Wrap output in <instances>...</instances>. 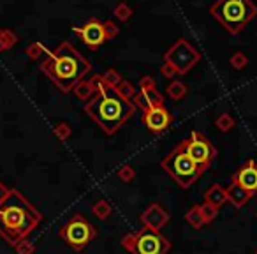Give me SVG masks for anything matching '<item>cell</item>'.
<instances>
[{
	"instance_id": "14",
	"label": "cell",
	"mask_w": 257,
	"mask_h": 254,
	"mask_svg": "<svg viewBox=\"0 0 257 254\" xmlns=\"http://www.w3.org/2000/svg\"><path fill=\"white\" fill-rule=\"evenodd\" d=\"M225 191H227V201L232 205V207H236V208L245 207V205L250 201V198L253 196L250 191L243 189L241 186H238V184H234V182H232Z\"/></svg>"
},
{
	"instance_id": "31",
	"label": "cell",
	"mask_w": 257,
	"mask_h": 254,
	"mask_svg": "<svg viewBox=\"0 0 257 254\" xmlns=\"http://www.w3.org/2000/svg\"><path fill=\"white\" fill-rule=\"evenodd\" d=\"M15 250H16V254H34L36 252V245L27 238V240H22V242L15 247Z\"/></svg>"
},
{
	"instance_id": "30",
	"label": "cell",
	"mask_w": 257,
	"mask_h": 254,
	"mask_svg": "<svg viewBox=\"0 0 257 254\" xmlns=\"http://www.w3.org/2000/svg\"><path fill=\"white\" fill-rule=\"evenodd\" d=\"M133 104L136 108H140L141 111H147V110H150V103H148V99L145 97V94L141 92V90H138V94L133 97Z\"/></svg>"
},
{
	"instance_id": "27",
	"label": "cell",
	"mask_w": 257,
	"mask_h": 254,
	"mask_svg": "<svg viewBox=\"0 0 257 254\" xmlns=\"http://www.w3.org/2000/svg\"><path fill=\"white\" fill-rule=\"evenodd\" d=\"M102 78H104V81H106L107 85L114 87V89H116V87L123 81V78H121V74L116 71V69H107V71L102 74Z\"/></svg>"
},
{
	"instance_id": "8",
	"label": "cell",
	"mask_w": 257,
	"mask_h": 254,
	"mask_svg": "<svg viewBox=\"0 0 257 254\" xmlns=\"http://www.w3.org/2000/svg\"><path fill=\"white\" fill-rule=\"evenodd\" d=\"M201 60V53L187 39H178L164 53V64H169L178 76H183Z\"/></svg>"
},
{
	"instance_id": "13",
	"label": "cell",
	"mask_w": 257,
	"mask_h": 254,
	"mask_svg": "<svg viewBox=\"0 0 257 254\" xmlns=\"http://www.w3.org/2000/svg\"><path fill=\"white\" fill-rule=\"evenodd\" d=\"M232 182L241 186L243 189L250 191L252 194L257 193V162L248 159L243 166H239L238 172L232 175Z\"/></svg>"
},
{
	"instance_id": "22",
	"label": "cell",
	"mask_w": 257,
	"mask_h": 254,
	"mask_svg": "<svg viewBox=\"0 0 257 254\" xmlns=\"http://www.w3.org/2000/svg\"><path fill=\"white\" fill-rule=\"evenodd\" d=\"M48 51H50V50H46V46H44V44L32 43V44H29V46H27V57H29L30 60H37V58H41L43 55H48Z\"/></svg>"
},
{
	"instance_id": "29",
	"label": "cell",
	"mask_w": 257,
	"mask_h": 254,
	"mask_svg": "<svg viewBox=\"0 0 257 254\" xmlns=\"http://www.w3.org/2000/svg\"><path fill=\"white\" fill-rule=\"evenodd\" d=\"M201 214H203L204 221H206V222H211L215 217H217V214H218V208L211 207L210 203H206V201H204V203L201 205Z\"/></svg>"
},
{
	"instance_id": "26",
	"label": "cell",
	"mask_w": 257,
	"mask_h": 254,
	"mask_svg": "<svg viewBox=\"0 0 257 254\" xmlns=\"http://www.w3.org/2000/svg\"><path fill=\"white\" fill-rule=\"evenodd\" d=\"M113 15H114V18L120 20V22H127V20L133 16V9L128 8L125 2H120V4L113 9Z\"/></svg>"
},
{
	"instance_id": "9",
	"label": "cell",
	"mask_w": 257,
	"mask_h": 254,
	"mask_svg": "<svg viewBox=\"0 0 257 254\" xmlns=\"http://www.w3.org/2000/svg\"><path fill=\"white\" fill-rule=\"evenodd\" d=\"M182 147L185 148L189 157L192 159L203 172H206V170L210 168L215 155H217V148L213 147V143H211L204 134L197 133V131H192L190 136L182 141Z\"/></svg>"
},
{
	"instance_id": "4",
	"label": "cell",
	"mask_w": 257,
	"mask_h": 254,
	"mask_svg": "<svg viewBox=\"0 0 257 254\" xmlns=\"http://www.w3.org/2000/svg\"><path fill=\"white\" fill-rule=\"evenodd\" d=\"M210 15L231 36H238L257 16V6L252 0H217L210 8Z\"/></svg>"
},
{
	"instance_id": "10",
	"label": "cell",
	"mask_w": 257,
	"mask_h": 254,
	"mask_svg": "<svg viewBox=\"0 0 257 254\" xmlns=\"http://www.w3.org/2000/svg\"><path fill=\"white\" fill-rule=\"evenodd\" d=\"M72 30H74L76 36H78L90 50H97V48L102 46L107 41L104 23L99 22L97 18H90L83 27H74Z\"/></svg>"
},
{
	"instance_id": "23",
	"label": "cell",
	"mask_w": 257,
	"mask_h": 254,
	"mask_svg": "<svg viewBox=\"0 0 257 254\" xmlns=\"http://www.w3.org/2000/svg\"><path fill=\"white\" fill-rule=\"evenodd\" d=\"M229 64H231V67L236 69V71H241V69H245L246 65H248V57H246L243 51H236V53H232V57L229 58Z\"/></svg>"
},
{
	"instance_id": "16",
	"label": "cell",
	"mask_w": 257,
	"mask_h": 254,
	"mask_svg": "<svg viewBox=\"0 0 257 254\" xmlns=\"http://www.w3.org/2000/svg\"><path fill=\"white\" fill-rule=\"evenodd\" d=\"M72 92H74V96L81 101H90L93 96H95V89H93V85L90 83V79H81V81L74 87Z\"/></svg>"
},
{
	"instance_id": "15",
	"label": "cell",
	"mask_w": 257,
	"mask_h": 254,
	"mask_svg": "<svg viewBox=\"0 0 257 254\" xmlns=\"http://www.w3.org/2000/svg\"><path fill=\"white\" fill-rule=\"evenodd\" d=\"M204 201L210 203L211 207L220 208L222 205L227 201V191H225L222 186H218V184H213V186L204 193Z\"/></svg>"
},
{
	"instance_id": "25",
	"label": "cell",
	"mask_w": 257,
	"mask_h": 254,
	"mask_svg": "<svg viewBox=\"0 0 257 254\" xmlns=\"http://www.w3.org/2000/svg\"><path fill=\"white\" fill-rule=\"evenodd\" d=\"M53 134H55V136H57L60 141L69 140V136H71V134H72V131H71V125H69L67 122H58V124L55 125Z\"/></svg>"
},
{
	"instance_id": "7",
	"label": "cell",
	"mask_w": 257,
	"mask_h": 254,
	"mask_svg": "<svg viewBox=\"0 0 257 254\" xmlns=\"http://www.w3.org/2000/svg\"><path fill=\"white\" fill-rule=\"evenodd\" d=\"M60 238L65 242V245H69L71 249L85 250L90 245L93 238L97 236V228L81 214H74L58 231Z\"/></svg>"
},
{
	"instance_id": "6",
	"label": "cell",
	"mask_w": 257,
	"mask_h": 254,
	"mask_svg": "<svg viewBox=\"0 0 257 254\" xmlns=\"http://www.w3.org/2000/svg\"><path fill=\"white\" fill-rule=\"evenodd\" d=\"M120 243L131 254H168L173 247L161 231H155L147 226H143L140 231L123 235Z\"/></svg>"
},
{
	"instance_id": "19",
	"label": "cell",
	"mask_w": 257,
	"mask_h": 254,
	"mask_svg": "<svg viewBox=\"0 0 257 254\" xmlns=\"http://www.w3.org/2000/svg\"><path fill=\"white\" fill-rule=\"evenodd\" d=\"M18 43V36L9 29H0V51L11 50Z\"/></svg>"
},
{
	"instance_id": "28",
	"label": "cell",
	"mask_w": 257,
	"mask_h": 254,
	"mask_svg": "<svg viewBox=\"0 0 257 254\" xmlns=\"http://www.w3.org/2000/svg\"><path fill=\"white\" fill-rule=\"evenodd\" d=\"M134 177H136V170L133 168L131 164H123L120 170H118V179L121 180V182H133Z\"/></svg>"
},
{
	"instance_id": "32",
	"label": "cell",
	"mask_w": 257,
	"mask_h": 254,
	"mask_svg": "<svg viewBox=\"0 0 257 254\" xmlns=\"http://www.w3.org/2000/svg\"><path fill=\"white\" fill-rule=\"evenodd\" d=\"M104 29H106L107 39H114V37H116L118 34H120V29H118V25L114 22H111V20L104 22Z\"/></svg>"
},
{
	"instance_id": "2",
	"label": "cell",
	"mask_w": 257,
	"mask_h": 254,
	"mask_svg": "<svg viewBox=\"0 0 257 254\" xmlns=\"http://www.w3.org/2000/svg\"><path fill=\"white\" fill-rule=\"evenodd\" d=\"M41 221V212L20 191L11 189L0 203V236L8 245L16 247L22 240H27Z\"/></svg>"
},
{
	"instance_id": "33",
	"label": "cell",
	"mask_w": 257,
	"mask_h": 254,
	"mask_svg": "<svg viewBox=\"0 0 257 254\" xmlns=\"http://www.w3.org/2000/svg\"><path fill=\"white\" fill-rule=\"evenodd\" d=\"M148 89H157L155 87V79L152 76H143L140 79V90H148Z\"/></svg>"
},
{
	"instance_id": "5",
	"label": "cell",
	"mask_w": 257,
	"mask_h": 254,
	"mask_svg": "<svg viewBox=\"0 0 257 254\" xmlns=\"http://www.w3.org/2000/svg\"><path fill=\"white\" fill-rule=\"evenodd\" d=\"M162 170L178 184L182 189H189L192 184H196V180L203 175V170L189 157V154L185 152V148L182 147V143H178L161 162Z\"/></svg>"
},
{
	"instance_id": "11",
	"label": "cell",
	"mask_w": 257,
	"mask_h": 254,
	"mask_svg": "<svg viewBox=\"0 0 257 254\" xmlns=\"http://www.w3.org/2000/svg\"><path fill=\"white\" fill-rule=\"evenodd\" d=\"M141 120H143V124L147 125V129L150 131V133L161 134L171 125L173 115L166 106H152L150 110L143 111Z\"/></svg>"
},
{
	"instance_id": "17",
	"label": "cell",
	"mask_w": 257,
	"mask_h": 254,
	"mask_svg": "<svg viewBox=\"0 0 257 254\" xmlns=\"http://www.w3.org/2000/svg\"><path fill=\"white\" fill-rule=\"evenodd\" d=\"M185 219L194 229H201L204 224H206L203 214H201V205H194V207H190V210L185 214Z\"/></svg>"
},
{
	"instance_id": "1",
	"label": "cell",
	"mask_w": 257,
	"mask_h": 254,
	"mask_svg": "<svg viewBox=\"0 0 257 254\" xmlns=\"http://www.w3.org/2000/svg\"><path fill=\"white\" fill-rule=\"evenodd\" d=\"M90 83L95 89V96L85 104V113L106 134H114L136 113V106L133 101L121 97L114 87L107 85L102 74H93Z\"/></svg>"
},
{
	"instance_id": "36",
	"label": "cell",
	"mask_w": 257,
	"mask_h": 254,
	"mask_svg": "<svg viewBox=\"0 0 257 254\" xmlns=\"http://www.w3.org/2000/svg\"><path fill=\"white\" fill-rule=\"evenodd\" d=\"M253 254H257V250H255V252H253Z\"/></svg>"
},
{
	"instance_id": "35",
	"label": "cell",
	"mask_w": 257,
	"mask_h": 254,
	"mask_svg": "<svg viewBox=\"0 0 257 254\" xmlns=\"http://www.w3.org/2000/svg\"><path fill=\"white\" fill-rule=\"evenodd\" d=\"M11 193V189H9V187H6L4 186V182H2V180H0V203H2V201L6 200V198H8V194Z\"/></svg>"
},
{
	"instance_id": "34",
	"label": "cell",
	"mask_w": 257,
	"mask_h": 254,
	"mask_svg": "<svg viewBox=\"0 0 257 254\" xmlns=\"http://www.w3.org/2000/svg\"><path fill=\"white\" fill-rule=\"evenodd\" d=\"M161 72H162V76H164V78H169L173 81V79H176V76H178V72L175 71V69L171 67V65L169 64H164L161 67Z\"/></svg>"
},
{
	"instance_id": "12",
	"label": "cell",
	"mask_w": 257,
	"mask_h": 254,
	"mask_svg": "<svg viewBox=\"0 0 257 254\" xmlns=\"http://www.w3.org/2000/svg\"><path fill=\"white\" fill-rule=\"evenodd\" d=\"M169 221H171V215H169L168 210L162 208L159 203H152L150 207L141 214V224L150 229H155V231H161L164 226H168Z\"/></svg>"
},
{
	"instance_id": "3",
	"label": "cell",
	"mask_w": 257,
	"mask_h": 254,
	"mask_svg": "<svg viewBox=\"0 0 257 254\" xmlns=\"http://www.w3.org/2000/svg\"><path fill=\"white\" fill-rule=\"evenodd\" d=\"M41 71L67 94L92 71V65L71 43L64 41L57 50L48 51L46 58L41 62Z\"/></svg>"
},
{
	"instance_id": "24",
	"label": "cell",
	"mask_w": 257,
	"mask_h": 254,
	"mask_svg": "<svg viewBox=\"0 0 257 254\" xmlns=\"http://www.w3.org/2000/svg\"><path fill=\"white\" fill-rule=\"evenodd\" d=\"M116 90H118V94H120L121 97H125V99H128V101H133V97L138 94L136 87H134L131 81H127V79H123V81L116 87Z\"/></svg>"
},
{
	"instance_id": "20",
	"label": "cell",
	"mask_w": 257,
	"mask_h": 254,
	"mask_svg": "<svg viewBox=\"0 0 257 254\" xmlns=\"http://www.w3.org/2000/svg\"><path fill=\"white\" fill-rule=\"evenodd\" d=\"M92 212H93V215H95L97 219H100V221H106V219L111 217V214H113V207H111L106 200H99L97 203H93Z\"/></svg>"
},
{
	"instance_id": "21",
	"label": "cell",
	"mask_w": 257,
	"mask_h": 254,
	"mask_svg": "<svg viewBox=\"0 0 257 254\" xmlns=\"http://www.w3.org/2000/svg\"><path fill=\"white\" fill-rule=\"evenodd\" d=\"M215 125H217V129L222 131V133H229V131L236 125V122H234V118L231 117V113L224 111V113H220L217 118H215Z\"/></svg>"
},
{
	"instance_id": "18",
	"label": "cell",
	"mask_w": 257,
	"mask_h": 254,
	"mask_svg": "<svg viewBox=\"0 0 257 254\" xmlns=\"http://www.w3.org/2000/svg\"><path fill=\"white\" fill-rule=\"evenodd\" d=\"M168 96L171 101H182L187 96V85L180 79H173L168 85Z\"/></svg>"
}]
</instances>
